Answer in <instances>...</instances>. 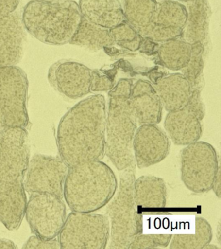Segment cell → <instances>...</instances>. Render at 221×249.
Here are the masks:
<instances>
[{
    "mask_svg": "<svg viewBox=\"0 0 221 249\" xmlns=\"http://www.w3.org/2000/svg\"><path fill=\"white\" fill-rule=\"evenodd\" d=\"M106 105L103 95L79 101L62 118L57 130L60 157L69 167L102 160L105 154Z\"/></svg>",
    "mask_w": 221,
    "mask_h": 249,
    "instance_id": "cell-1",
    "label": "cell"
},
{
    "mask_svg": "<svg viewBox=\"0 0 221 249\" xmlns=\"http://www.w3.org/2000/svg\"><path fill=\"white\" fill-rule=\"evenodd\" d=\"M118 188L113 170L98 160L69 167L63 198L71 211L91 213L106 206Z\"/></svg>",
    "mask_w": 221,
    "mask_h": 249,
    "instance_id": "cell-2",
    "label": "cell"
},
{
    "mask_svg": "<svg viewBox=\"0 0 221 249\" xmlns=\"http://www.w3.org/2000/svg\"><path fill=\"white\" fill-rule=\"evenodd\" d=\"M22 18L26 31L52 46L70 43L83 19L73 0H32L25 6Z\"/></svg>",
    "mask_w": 221,
    "mask_h": 249,
    "instance_id": "cell-3",
    "label": "cell"
},
{
    "mask_svg": "<svg viewBox=\"0 0 221 249\" xmlns=\"http://www.w3.org/2000/svg\"><path fill=\"white\" fill-rule=\"evenodd\" d=\"M133 85L131 79H120L108 93L105 154L121 171L135 163L133 142L138 124L129 102Z\"/></svg>",
    "mask_w": 221,
    "mask_h": 249,
    "instance_id": "cell-4",
    "label": "cell"
},
{
    "mask_svg": "<svg viewBox=\"0 0 221 249\" xmlns=\"http://www.w3.org/2000/svg\"><path fill=\"white\" fill-rule=\"evenodd\" d=\"M136 164L121 171L118 188L106 205L105 215L110 225L107 248L127 249L135 237L143 232L142 214L136 204L133 184Z\"/></svg>",
    "mask_w": 221,
    "mask_h": 249,
    "instance_id": "cell-5",
    "label": "cell"
},
{
    "mask_svg": "<svg viewBox=\"0 0 221 249\" xmlns=\"http://www.w3.org/2000/svg\"><path fill=\"white\" fill-rule=\"evenodd\" d=\"M28 79L17 66L0 67V128L28 127Z\"/></svg>",
    "mask_w": 221,
    "mask_h": 249,
    "instance_id": "cell-6",
    "label": "cell"
},
{
    "mask_svg": "<svg viewBox=\"0 0 221 249\" xmlns=\"http://www.w3.org/2000/svg\"><path fill=\"white\" fill-rule=\"evenodd\" d=\"M110 225L102 214L72 212L59 234L61 249H104L109 239Z\"/></svg>",
    "mask_w": 221,
    "mask_h": 249,
    "instance_id": "cell-7",
    "label": "cell"
},
{
    "mask_svg": "<svg viewBox=\"0 0 221 249\" xmlns=\"http://www.w3.org/2000/svg\"><path fill=\"white\" fill-rule=\"evenodd\" d=\"M181 179L194 194L208 192L220 166L215 148L207 142L197 141L186 145L180 155Z\"/></svg>",
    "mask_w": 221,
    "mask_h": 249,
    "instance_id": "cell-8",
    "label": "cell"
},
{
    "mask_svg": "<svg viewBox=\"0 0 221 249\" xmlns=\"http://www.w3.org/2000/svg\"><path fill=\"white\" fill-rule=\"evenodd\" d=\"M30 195L25 215L33 232L46 240L56 238L67 219L63 198L46 193Z\"/></svg>",
    "mask_w": 221,
    "mask_h": 249,
    "instance_id": "cell-9",
    "label": "cell"
},
{
    "mask_svg": "<svg viewBox=\"0 0 221 249\" xmlns=\"http://www.w3.org/2000/svg\"><path fill=\"white\" fill-rule=\"evenodd\" d=\"M30 160L26 128L0 129V185L24 180Z\"/></svg>",
    "mask_w": 221,
    "mask_h": 249,
    "instance_id": "cell-10",
    "label": "cell"
},
{
    "mask_svg": "<svg viewBox=\"0 0 221 249\" xmlns=\"http://www.w3.org/2000/svg\"><path fill=\"white\" fill-rule=\"evenodd\" d=\"M69 167L61 157L35 155L29 160L24 178L26 192L46 193L63 198V187Z\"/></svg>",
    "mask_w": 221,
    "mask_h": 249,
    "instance_id": "cell-11",
    "label": "cell"
},
{
    "mask_svg": "<svg viewBox=\"0 0 221 249\" xmlns=\"http://www.w3.org/2000/svg\"><path fill=\"white\" fill-rule=\"evenodd\" d=\"M92 71L79 62L61 60L50 68L48 79L61 95L69 99H79L91 92Z\"/></svg>",
    "mask_w": 221,
    "mask_h": 249,
    "instance_id": "cell-12",
    "label": "cell"
},
{
    "mask_svg": "<svg viewBox=\"0 0 221 249\" xmlns=\"http://www.w3.org/2000/svg\"><path fill=\"white\" fill-rule=\"evenodd\" d=\"M170 147L168 134L157 124H140L133 142L135 164L140 169L157 164L166 159Z\"/></svg>",
    "mask_w": 221,
    "mask_h": 249,
    "instance_id": "cell-13",
    "label": "cell"
},
{
    "mask_svg": "<svg viewBox=\"0 0 221 249\" xmlns=\"http://www.w3.org/2000/svg\"><path fill=\"white\" fill-rule=\"evenodd\" d=\"M186 6L172 0L157 3L154 18L143 38H148L159 44L180 38L187 19Z\"/></svg>",
    "mask_w": 221,
    "mask_h": 249,
    "instance_id": "cell-14",
    "label": "cell"
},
{
    "mask_svg": "<svg viewBox=\"0 0 221 249\" xmlns=\"http://www.w3.org/2000/svg\"><path fill=\"white\" fill-rule=\"evenodd\" d=\"M26 42V30L18 11L0 17V67L17 66L24 56Z\"/></svg>",
    "mask_w": 221,
    "mask_h": 249,
    "instance_id": "cell-15",
    "label": "cell"
},
{
    "mask_svg": "<svg viewBox=\"0 0 221 249\" xmlns=\"http://www.w3.org/2000/svg\"><path fill=\"white\" fill-rule=\"evenodd\" d=\"M202 119L187 105L168 112L164 128L170 139L176 145L186 146L199 141L203 134Z\"/></svg>",
    "mask_w": 221,
    "mask_h": 249,
    "instance_id": "cell-16",
    "label": "cell"
},
{
    "mask_svg": "<svg viewBox=\"0 0 221 249\" xmlns=\"http://www.w3.org/2000/svg\"><path fill=\"white\" fill-rule=\"evenodd\" d=\"M129 102L137 124H157L162 120V104L150 82L139 79L134 84Z\"/></svg>",
    "mask_w": 221,
    "mask_h": 249,
    "instance_id": "cell-17",
    "label": "cell"
},
{
    "mask_svg": "<svg viewBox=\"0 0 221 249\" xmlns=\"http://www.w3.org/2000/svg\"><path fill=\"white\" fill-rule=\"evenodd\" d=\"M27 202L24 180L0 185V222L9 231L20 227Z\"/></svg>",
    "mask_w": 221,
    "mask_h": 249,
    "instance_id": "cell-18",
    "label": "cell"
},
{
    "mask_svg": "<svg viewBox=\"0 0 221 249\" xmlns=\"http://www.w3.org/2000/svg\"><path fill=\"white\" fill-rule=\"evenodd\" d=\"M187 19L180 38L189 44L201 43L207 48L209 42L211 8L207 0H195L186 3Z\"/></svg>",
    "mask_w": 221,
    "mask_h": 249,
    "instance_id": "cell-19",
    "label": "cell"
},
{
    "mask_svg": "<svg viewBox=\"0 0 221 249\" xmlns=\"http://www.w3.org/2000/svg\"><path fill=\"white\" fill-rule=\"evenodd\" d=\"M154 87L163 108L168 112L186 106L193 89L189 81L182 73L170 74L159 78Z\"/></svg>",
    "mask_w": 221,
    "mask_h": 249,
    "instance_id": "cell-20",
    "label": "cell"
},
{
    "mask_svg": "<svg viewBox=\"0 0 221 249\" xmlns=\"http://www.w3.org/2000/svg\"><path fill=\"white\" fill-rule=\"evenodd\" d=\"M83 18L89 22L110 29L125 21L119 0H79Z\"/></svg>",
    "mask_w": 221,
    "mask_h": 249,
    "instance_id": "cell-21",
    "label": "cell"
},
{
    "mask_svg": "<svg viewBox=\"0 0 221 249\" xmlns=\"http://www.w3.org/2000/svg\"><path fill=\"white\" fill-rule=\"evenodd\" d=\"M133 194L138 208L162 209L166 207L168 190L166 182L160 177L143 175L135 178Z\"/></svg>",
    "mask_w": 221,
    "mask_h": 249,
    "instance_id": "cell-22",
    "label": "cell"
},
{
    "mask_svg": "<svg viewBox=\"0 0 221 249\" xmlns=\"http://www.w3.org/2000/svg\"><path fill=\"white\" fill-rule=\"evenodd\" d=\"M157 3L156 0H121L125 21L142 36L153 23Z\"/></svg>",
    "mask_w": 221,
    "mask_h": 249,
    "instance_id": "cell-23",
    "label": "cell"
},
{
    "mask_svg": "<svg viewBox=\"0 0 221 249\" xmlns=\"http://www.w3.org/2000/svg\"><path fill=\"white\" fill-rule=\"evenodd\" d=\"M69 44L98 52L114 46L109 29L89 22L83 18Z\"/></svg>",
    "mask_w": 221,
    "mask_h": 249,
    "instance_id": "cell-24",
    "label": "cell"
},
{
    "mask_svg": "<svg viewBox=\"0 0 221 249\" xmlns=\"http://www.w3.org/2000/svg\"><path fill=\"white\" fill-rule=\"evenodd\" d=\"M159 61L171 71H181L189 61L191 45L180 38L161 43L158 50Z\"/></svg>",
    "mask_w": 221,
    "mask_h": 249,
    "instance_id": "cell-25",
    "label": "cell"
},
{
    "mask_svg": "<svg viewBox=\"0 0 221 249\" xmlns=\"http://www.w3.org/2000/svg\"><path fill=\"white\" fill-rule=\"evenodd\" d=\"M212 229L204 218L197 217L194 222L193 233H179L172 235L170 243L171 249H204L212 239Z\"/></svg>",
    "mask_w": 221,
    "mask_h": 249,
    "instance_id": "cell-26",
    "label": "cell"
},
{
    "mask_svg": "<svg viewBox=\"0 0 221 249\" xmlns=\"http://www.w3.org/2000/svg\"><path fill=\"white\" fill-rule=\"evenodd\" d=\"M205 48L203 44L197 43L191 45V54L189 61L181 70L182 74L191 85L192 89L202 90L204 85V68Z\"/></svg>",
    "mask_w": 221,
    "mask_h": 249,
    "instance_id": "cell-27",
    "label": "cell"
},
{
    "mask_svg": "<svg viewBox=\"0 0 221 249\" xmlns=\"http://www.w3.org/2000/svg\"><path fill=\"white\" fill-rule=\"evenodd\" d=\"M170 233H139L131 243L129 249L164 248L171 240Z\"/></svg>",
    "mask_w": 221,
    "mask_h": 249,
    "instance_id": "cell-28",
    "label": "cell"
},
{
    "mask_svg": "<svg viewBox=\"0 0 221 249\" xmlns=\"http://www.w3.org/2000/svg\"><path fill=\"white\" fill-rule=\"evenodd\" d=\"M110 36L114 44L133 40L138 35V33L126 21L109 29Z\"/></svg>",
    "mask_w": 221,
    "mask_h": 249,
    "instance_id": "cell-29",
    "label": "cell"
},
{
    "mask_svg": "<svg viewBox=\"0 0 221 249\" xmlns=\"http://www.w3.org/2000/svg\"><path fill=\"white\" fill-rule=\"evenodd\" d=\"M114 87L112 79L108 76L102 75L98 71H92L90 91L92 92H100L111 90Z\"/></svg>",
    "mask_w": 221,
    "mask_h": 249,
    "instance_id": "cell-30",
    "label": "cell"
},
{
    "mask_svg": "<svg viewBox=\"0 0 221 249\" xmlns=\"http://www.w3.org/2000/svg\"><path fill=\"white\" fill-rule=\"evenodd\" d=\"M23 249H61L59 240L55 238L46 240L34 235L30 237L24 243Z\"/></svg>",
    "mask_w": 221,
    "mask_h": 249,
    "instance_id": "cell-31",
    "label": "cell"
},
{
    "mask_svg": "<svg viewBox=\"0 0 221 249\" xmlns=\"http://www.w3.org/2000/svg\"><path fill=\"white\" fill-rule=\"evenodd\" d=\"M159 45V43L154 42L150 38H143L139 51L147 55H152L158 52Z\"/></svg>",
    "mask_w": 221,
    "mask_h": 249,
    "instance_id": "cell-32",
    "label": "cell"
},
{
    "mask_svg": "<svg viewBox=\"0 0 221 249\" xmlns=\"http://www.w3.org/2000/svg\"><path fill=\"white\" fill-rule=\"evenodd\" d=\"M20 0H0V17L17 11Z\"/></svg>",
    "mask_w": 221,
    "mask_h": 249,
    "instance_id": "cell-33",
    "label": "cell"
},
{
    "mask_svg": "<svg viewBox=\"0 0 221 249\" xmlns=\"http://www.w3.org/2000/svg\"><path fill=\"white\" fill-rule=\"evenodd\" d=\"M143 37L140 35H137L135 39L132 40L125 41V42H121L116 43V45L120 48L125 49L126 50L130 51V52H135L139 51L140 48L141 41H142Z\"/></svg>",
    "mask_w": 221,
    "mask_h": 249,
    "instance_id": "cell-34",
    "label": "cell"
},
{
    "mask_svg": "<svg viewBox=\"0 0 221 249\" xmlns=\"http://www.w3.org/2000/svg\"><path fill=\"white\" fill-rule=\"evenodd\" d=\"M221 165L217 169L214 180H213L211 190L213 191L215 196L220 198L221 196Z\"/></svg>",
    "mask_w": 221,
    "mask_h": 249,
    "instance_id": "cell-35",
    "label": "cell"
},
{
    "mask_svg": "<svg viewBox=\"0 0 221 249\" xmlns=\"http://www.w3.org/2000/svg\"><path fill=\"white\" fill-rule=\"evenodd\" d=\"M17 247L12 241L0 238V249H17Z\"/></svg>",
    "mask_w": 221,
    "mask_h": 249,
    "instance_id": "cell-36",
    "label": "cell"
},
{
    "mask_svg": "<svg viewBox=\"0 0 221 249\" xmlns=\"http://www.w3.org/2000/svg\"><path fill=\"white\" fill-rule=\"evenodd\" d=\"M221 223H219L218 226H217V229L216 231V237L217 240H218V242L219 244L221 245Z\"/></svg>",
    "mask_w": 221,
    "mask_h": 249,
    "instance_id": "cell-37",
    "label": "cell"
},
{
    "mask_svg": "<svg viewBox=\"0 0 221 249\" xmlns=\"http://www.w3.org/2000/svg\"><path fill=\"white\" fill-rule=\"evenodd\" d=\"M219 247H217V245H215L213 244H210V243L209 244H207L206 246L205 247L204 249H219Z\"/></svg>",
    "mask_w": 221,
    "mask_h": 249,
    "instance_id": "cell-38",
    "label": "cell"
},
{
    "mask_svg": "<svg viewBox=\"0 0 221 249\" xmlns=\"http://www.w3.org/2000/svg\"><path fill=\"white\" fill-rule=\"evenodd\" d=\"M176 1L180 2H180H182V3H189V2L195 1V0H176Z\"/></svg>",
    "mask_w": 221,
    "mask_h": 249,
    "instance_id": "cell-39",
    "label": "cell"
},
{
    "mask_svg": "<svg viewBox=\"0 0 221 249\" xmlns=\"http://www.w3.org/2000/svg\"><path fill=\"white\" fill-rule=\"evenodd\" d=\"M0 129H1V128H0Z\"/></svg>",
    "mask_w": 221,
    "mask_h": 249,
    "instance_id": "cell-40",
    "label": "cell"
}]
</instances>
